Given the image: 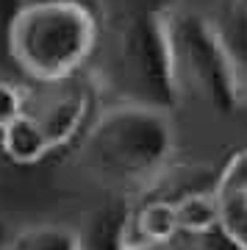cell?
I'll return each mask as SVG.
<instances>
[{"mask_svg": "<svg viewBox=\"0 0 247 250\" xmlns=\"http://www.w3.org/2000/svg\"><path fill=\"white\" fill-rule=\"evenodd\" d=\"M131 236L136 242H172L181 239L172 192H144L131 200Z\"/></svg>", "mask_w": 247, "mask_h": 250, "instance_id": "obj_7", "label": "cell"}, {"mask_svg": "<svg viewBox=\"0 0 247 250\" xmlns=\"http://www.w3.org/2000/svg\"><path fill=\"white\" fill-rule=\"evenodd\" d=\"M95 103V86L86 78L67 81L59 86H44L42 100L31 95V111L42 125L53 156L78 147V142L83 139L86 128L97 114Z\"/></svg>", "mask_w": 247, "mask_h": 250, "instance_id": "obj_4", "label": "cell"}, {"mask_svg": "<svg viewBox=\"0 0 247 250\" xmlns=\"http://www.w3.org/2000/svg\"><path fill=\"white\" fill-rule=\"evenodd\" d=\"M31 95L34 92L22 81L0 78V131L14 123L20 114H25L28 106H31Z\"/></svg>", "mask_w": 247, "mask_h": 250, "instance_id": "obj_11", "label": "cell"}, {"mask_svg": "<svg viewBox=\"0 0 247 250\" xmlns=\"http://www.w3.org/2000/svg\"><path fill=\"white\" fill-rule=\"evenodd\" d=\"M0 250H78V231L62 223H34L11 233Z\"/></svg>", "mask_w": 247, "mask_h": 250, "instance_id": "obj_10", "label": "cell"}, {"mask_svg": "<svg viewBox=\"0 0 247 250\" xmlns=\"http://www.w3.org/2000/svg\"><path fill=\"white\" fill-rule=\"evenodd\" d=\"M100 17L86 0H28L9 20L6 50L39 89L81 78L100 47Z\"/></svg>", "mask_w": 247, "mask_h": 250, "instance_id": "obj_2", "label": "cell"}, {"mask_svg": "<svg viewBox=\"0 0 247 250\" xmlns=\"http://www.w3.org/2000/svg\"><path fill=\"white\" fill-rule=\"evenodd\" d=\"M0 153L14 167H36L42 161L53 159L50 142H47V136H44L39 120L34 117L31 106H28L25 114H20L14 123L0 131Z\"/></svg>", "mask_w": 247, "mask_h": 250, "instance_id": "obj_8", "label": "cell"}, {"mask_svg": "<svg viewBox=\"0 0 247 250\" xmlns=\"http://www.w3.org/2000/svg\"><path fill=\"white\" fill-rule=\"evenodd\" d=\"M242 9H245V17H247V0H242Z\"/></svg>", "mask_w": 247, "mask_h": 250, "instance_id": "obj_13", "label": "cell"}, {"mask_svg": "<svg viewBox=\"0 0 247 250\" xmlns=\"http://www.w3.org/2000/svg\"><path fill=\"white\" fill-rule=\"evenodd\" d=\"M89 178L114 195L139 197L159 189L178 170V128L169 108L120 100L100 108L75 147Z\"/></svg>", "mask_w": 247, "mask_h": 250, "instance_id": "obj_1", "label": "cell"}, {"mask_svg": "<svg viewBox=\"0 0 247 250\" xmlns=\"http://www.w3.org/2000/svg\"><path fill=\"white\" fill-rule=\"evenodd\" d=\"M164 22L178 95H192L222 114L236 111L245 103L247 81L222 28L194 9H169Z\"/></svg>", "mask_w": 247, "mask_h": 250, "instance_id": "obj_3", "label": "cell"}, {"mask_svg": "<svg viewBox=\"0 0 247 250\" xmlns=\"http://www.w3.org/2000/svg\"><path fill=\"white\" fill-rule=\"evenodd\" d=\"M128 250H200V242L189 239V236H181V239H172V242H136L131 236Z\"/></svg>", "mask_w": 247, "mask_h": 250, "instance_id": "obj_12", "label": "cell"}, {"mask_svg": "<svg viewBox=\"0 0 247 250\" xmlns=\"http://www.w3.org/2000/svg\"><path fill=\"white\" fill-rule=\"evenodd\" d=\"M172 200H175L178 225H181L184 236L197 242L217 236L220 214H217V200H214L211 184H206V187H181L172 192Z\"/></svg>", "mask_w": 247, "mask_h": 250, "instance_id": "obj_9", "label": "cell"}, {"mask_svg": "<svg viewBox=\"0 0 247 250\" xmlns=\"http://www.w3.org/2000/svg\"><path fill=\"white\" fill-rule=\"evenodd\" d=\"M78 231V250H128L131 245V197L111 195L89 208Z\"/></svg>", "mask_w": 247, "mask_h": 250, "instance_id": "obj_6", "label": "cell"}, {"mask_svg": "<svg viewBox=\"0 0 247 250\" xmlns=\"http://www.w3.org/2000/svg\"><path fill=\"white\" fill-rule=\"evenodd\" d=\"M220 231L230 250H247V145L236 147L211 178Z\"/></svg>", "mask_w": 247, "mask_h": 250, "instance_id": "obj_5", "label": "cell"}]
</instances>
